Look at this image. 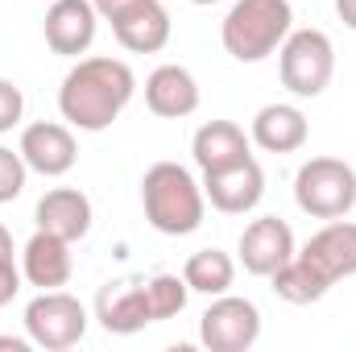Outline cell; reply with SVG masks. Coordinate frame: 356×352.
<instances>
[{
  "label": "cell",
  "instance_id": "1",
  "mask_svg": "<svg viewBox=\"0 0 356 352\" xmlns=\"http://www.w3.org/2000/svg\"><path fill=\"white\" fill-rule=\"evenodd\" d=\"M137 79H133V67L112 58V54H91L79 58L67 75H63V88H58V112L71 129H83V133H104L133 99Z\"/></svg>",
  "mask_w": 356,
  "mask_h": 352
},
{
  "label": "cell",
  "instance_id": "2",
  "mask_svg": "<svg viewBox=\"0 0 356 352\" xmlns=\"http://www.w3.org/2000/svg\"><path fill=\"white\" fill-rule=\"evenodd\" d=\"M141 207L154 232L162 237H191L203 224L207 195L203 182L178 162H154L141 178Z\"/></svg>",
  "mask_w": 356,
  "mask_h": 352
},
{
  "label": "cell",
  "instance_id": "3",
  "mask_svg": "<svg viewBox=\"0 0 356 352\" xmlns=\"http://www.w3.org/2000/svg\"><path fill=\"white\" fill-rule=\"evenodd\" d=\"M294 29L290 0H236L220 25V42L236 63L269 58Z\"/></svg>",
  "mask_w": 356,
  "mask_h": 352
},
{
  "label": "cell",
  "instance_id": "4",
  "mask_svg": "<svg viewBox=\"0 0 356 352\" xmlns=\"http://www.w3.org/2000/svg\"><path fill=\"white\" fill-rule=\"evenodd\" d=\"M294 203L311 220H340L356 207V170L344 158H307L294 175Z\"/></svg>",
  "mask_w": 356,
  "mask_h": 352
},
{
  "label": "cell",
  "instance_id": "5",
  "mask_svg": "<svg viewBox=\"0 0 356 352\" xmlns=\"http://www.w3.org/2000/svg\"><path fill=\"white\" fill-rule=\"evenodd\" d=\"M277 75L282 88L315 99L323 95L336 75V46L323 29H290V38L277 46Z\"/></svg>",
  "mask_w": 356,
  "mask_h": 352
},
{
  "label": "cell",
  "instance_id": "6",
  "mask_svg": "<svg viewBox=\"0 0 356 352\" xmlns=\"http://www.w3.org/2000/svg\"><path fill=\"white\" fill-rule=\"evenodd\" d=\"M25 332H29V340L38 349L46 352L75 349L88 336V307L75 294H67L63 286L58 290H42L25 307Z\"/></svg>",
  "mask_w": 356,
  "mask_h": 352
},
{
  "label": "cell",
  "instance_id": "7",
  "mask_svg": "<svg viewBox=\"0 0 356 352\" xmlns=\"http://www.w3.org/2000/svg\"><path fill=\"white\" fill-rule=\"evenodd\" d=\"M199 340L211 352H249L261 340V311L249 298L216 294L211 307L199 315Z\"/></svg>",
  "mask_w": 356,
  "mask_h": 352
},
{
  "label": "cell",
  "instance_id": "8",
  "mask_svg": "<svg viewBox=\"0 0 356 352\" xmlns=\"http://www.w3.org/2000/svg\"><path fill=\"white\" fill-rule=\"evenodd\" d=\"M95 319L104 332L112 336H133L141 328L154 323V311H149V286L141 278H116V282H104L99 294H95Z\"/></svg>",
  "mask_w": 356,
  "mask_h": 352
},
{
  "label": "cell",
  "instance_id": "9",
  "mask_svg": "<svg viewBox=\"0 0 356 352\" xmlns=\"http://www.w3.org/2000/svg\"><path fill=\"white\" fill-rule=\"evenodd\" d=\"M17 150H21V158H25L29 170H38V175H46V178L67 175L79 162L75 133L67 125H58V120H33V125H25Z\"/></svg>",
  "mask_w": 356,
  "mask_h": 352
},
{
  "label": "cell",
  "instance_id": "10",
  "mask_svg": "<svg viewBox=\"0 0 356 352\" xmlns=\"http://www.w3.org/2000/svg\"><path fill=\"white\" fill-rule=\"evenodd\" d=\"M241 265L253 273V278H273L282 265L290 262L298 249H294V232L286 220L277 216H257L245 232H241Z\"/></svg>",
  "mask_w": 356,
  "mask_h": 352
},
{
  "label": "cell",
  "instance_id": "11",
  "mask_svg": "<svg viewBox=\"0 0 356 352\" xmlns=\"http://www.w3.org/2000/svg\"><path fill=\"white\" fill-rule=\"evenodd\" d=\"M203 195L216 211L224 216H245L261 203L266 195V170L257 166V158H245L236 166H224V170H211L203 175Z\"/></svg>",
  "mask_w": 356,
  "mask_h": 352
},
{
  "label": "cell",
  "instance_id": "12",
  "mask_svg": "<svg viewBox=\"0 0 356 352\" xmlns=\"http://www.w3.org/2000/svg\"><path fill=\"white\" fill-rule=\"evenodd\" d=\"M95 25H99V13L91 0H54L46 8V21H42V33H46V46L63 58H79L88 54L91 42H95Z\"/></svg>",
  "mask_w": 356,
  "mask_h": 352
},
{
  "label": "cell",
  "instance_id": "13",
  "mask_svg": "<svg viewBox=\"0 0 356 352\" xmlns=\"http://www.w3.org/2000/svg\"><path fill=\"white\" fill-rule=\"evenodd\" d=\"M302 262H311L319 269V278L327 286H336L340 278H353L356 273V224L353 220H327L298 253Z\"/></svg>",
  "mask_w": 356,
  "mask_h": 352
},
{
  "label": "cell",
  "instance_id": "14",
  "mask_svg": "<svg viewBox=\"0 0 356 352\" xmlns=\"http://www.w3.org/2000/svg\"><path fill=\"white\" fill-rule=\"evenodd\" d=\"M170 13L162 0H137L112 17V33L129 54H158L170 42Z\"/></svg>",
  "mask_w": 356,
  "mask_h": 352
},
{
  "label": "cell",
  "instance_id": "15",
  "mask_svg": "<svg viewBox=\"0 0 356 352\" xmlns=\"http://www.w3.org/2000/svg\"><path fill=\"white\" fill-rule=\"evenodd\" d=\"M71 269H75V262H71V241H63V237H54L46 228H38L25 241V249H21V278L29 286L58 290V286L71 282Z\"/></svg>",
  "mask_w": 356,
  "mask_h": 352
},
{
  "label": "cell",
  "instance_id": "16",
  "mask_svg": "<svg viewBox=\"0 0 356 352\" xmlns=\"http://www.w3.org/2000/svg\"><path fill=\"white\" fill-rule=\"evenodd\" d=\"M33 220H38V228H46V232L75 245L91 232V199L79 186H54V191H46L38 199Z\"/></svg>",
  "mask_w": 356,
  "mask_h": 352
},
{
  "label": "cell",
  "instance_id": "17",
  "mask_svg": "<svg viewBox=\"0 0 356 352\" xmlns=\"http://www.w3.org/2000/svg\"><path fill=\"white\" fill-rule=\"evenodd\" d=\"M191 158H195V166L203 175L224 170V166H236V162L253 158L249 154V133L236 120H207L191 137Z\"/></svg>",
  "mask_w": 356,
  "mask_h": 352
},
{
  "label": "cell",
  "instance_id": "18",
  "mask_svg": "<svg viewBox=\"0 0 356 352\" xmlns=\"http://www.w3.org/2000/svg\"><path fill=\"white\" fill-rule=\"evenodd\" d=\"M307 137H311V125H307L302 108H294V104H266V108H257L253 129H249V141L261 145L266 154H294V150L307 145Z\"/></svg>",
  "mask_w": 356,
  "mask_h": 352
},
{
  "label": "cell",
  "instance_id": "19",
  "mask_svg": "<svg viewBox=\"0 0 356 352\" xmlns=\"http://www.w3.org/2000/svg\"><path fill=\"white\" fill-rule=\"evenodd\" d=\"M145 108L162 120H182L199 108V83L186 67L166 63L145 79Z\"/></svg>",
  "mask_w": 356,
  "mask_h": 352
},
{
  "label": "cell",
  "instance_id": "20",
  "mask_svg": "<svg viewBox=\"0 0 356 352\" xmlns=\"http://www.w3.org/2000/svg\"><path fill=\"white\" fill-rule=\"evenodd\" d=\"M182 278H186V286H191L195 294L216 298V294H228V290H232V282H236V262H232L224 249H199V253L186 257Z\"/></svg>",
  "mask_w": 356,
  "mask_h": 352
},
{
  "label": "cell",
  "instance_id": "21",
  "mask_svg": "<svg viewBox=\"0 0 356 352\" xmlns=\"http://www.w3.org/2000/svg\"><path fill=\"white\" fill-rule=\"evenodd\" d=\"M269 282H273V294H277L282 303H290V307H307V303H319V298L332 290V286L319 278V269H315L311 262H302L298 253H294L290 262L282 265V269H277Z\"/></svg>",
  "mask_w": 356,
  "mask_h": 352
},
{
  "label": "cell",
  "instance_id": "22",
  "mask_svg": "<svg viewBox=\"0 0 356 352\" xmlns=\"http://www.w3.org/2000/svg\"><path fill=\"white\" fill-rule=\"evenodd\" d=\"M145 286H149V311H154V323L182 315V307H186V294H191L186 278H178V273H154Z\"/></svg>",
  "mask_w": 356,
  "mask_h": 352
},
{
  "label": "cell",
  "instance_id": "23",
  "mask_svg": "<svg viewBox=\"0 0 356 352\" xmlns=\"http://www.w3.org/2000/svg\"><path fill=\"white\" fill-rule=\"evenodd\" d=\"M25 178H29V166H25L21 150L13 154L8 145H0V203H13L25 191Z\"/></svg>",
  "mask_w": 356,
  "mask_h": 352
},
{
  "label": "cell",
  "instance_id": "24",
  "mask_svg": "<svg viewBox=\"0 0 356 352\" xmlns=\"http://www.w3.org/2000/svg\"><path fill=\"white\" fill-rule=\"evenodd\" d=\"M21 116H25V95H21V88L8 83V79H0V133L17 129Z\"/></svg>",
  "mask_w": 356,
  "mask_h": 352
},
{
  "label": "cell",
  "instance_id": "25",
  "mask_svg": "<svg viewBox=\"0 0 356 352\" xmlns=\"http://www.w3.org/2000/svg\"><path fill=\"white\" fill-rule=\"evenodd\" d=\"M21 294V269L13 262H0V307H8Z\"/></svg>",
  "mask_w": 356,
  "mask_h": 352
},
{
  "label": "cell",
  "instance_id": "26",
  "mask_svg": "<svg viewBox=\"0 0 356 352\" xmlns=\"http://www.w3.org/2000/svg\"><path fill=\"white\" fill-rule=\"evenodd\" d=\"M91 4H95V13H99L104 21H112L116 13H124V8H129V4H137V0H91Z\"/></svg>",
  "mask_w": 356,
  "mask_h": 352
},
{
  "label": "cell",
  "instance_id": "27",
  "mask_svg": "<svg viewBox=\"0 0 356 352\" xmlns=\"http://www.w3.org/2000/svg\"><path fill=\"white\" fill-rule=\"evenodd\" d=\"M336 13L348 29H356V0H336Z\"/></svg>",
  "mask_w": 356,
  "mask_h": 352
},
{
  "label": "cell",
  "instance_id": "28",
  "mask_svg": "<svg viewBox=\"0 0 356 352\" xmlns=\"http://www.w3.org/2000/svg\"><path fill=\"white\" fill-rule=\"evenodd\" d=\"M33 340H21V336H0V352H29Z\"/></svg>",
  "mask_w": 356,
  "mask_h": 352
},
{
  "label": "cell",
  "instance_id": "29",
  "mask_svg": "<svg viewBox=\"0 0 356 352\" xmlns=\"http://www.w3.org/2000/svg\"><path fill=\"white\" fill-rule=\"evenodd\" d=\"M0 262H13V232L0 224Z\"/></svg>",
  "mask_w": 356,
  "mask_h": 352
},
{
  "label": "cell",
  "instance_id": "30",
  "mask_svg": "<svg viewBox=\"0 0 356 352\" xmlns=\"http://www.w3.org/2000/svg\"><path fill=\"white\" fill-rule=\"evenodd\" d=\"M191 4H199V8H207V4H220V0H191Z\"/></svg>",
  "mask_w": 356,
  "mask_h": 352
}]
</instances>
